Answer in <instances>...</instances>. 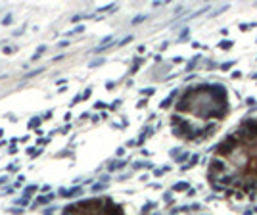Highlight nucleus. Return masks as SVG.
<instances>
[{
	"label": "nucleus",
	"instance_id": "nucleus-1",
	"mask_svg": "<svg viewBox=\"0 0 257 215\" xmlns=\"http://www.w3.org/2000/svg\"><path fill=\"white\" fill-rule=\"evenodd\" d=\"M226 160L230 161L236 169H246V167L249 165V152H248L246 148H242V146H240L238 150H234V152L228 156Z\"/></svg>",
	"mask_w": 257,
	"mask_h": 215
},
{
	"label": "nucleus",
	"instance_id": "nucleus-2",
	"mask_svg": "<svg viewBox=\"0 0 257 215\" xmlns=\"http://www.w3.org/2000/svg\"><path fill=\"white\" fill-rule=\"evenodd\" d=\"M226 161L223 160V157H211L209 160V165H207V175H215V177H219V175H223V173H226Z\"/></svg>",
	"mask_w": 257,
	"mask_h": 215
},
{
	"label": "nucleus",
	"instance_id": "nucleus-3",
	"mask_svg": "<svg viewBox=\"0 0 257 215\" xmlns=\"http://www.w3.org/2000/svg\"><path fill=\"white\" fill-rule=\"evenodd\" d=\"M178 94V90H173V92H171V94L165 98V100H163V102H161V110H165V108H169L171 106V102H173V100H175V96Z\"/></svg>",
	"mask_w": 257,
	"mask_h": 215
},
{
	"label": "nucleus",
	"instance_id": "nucleus-4",
	"mask_svg": "<svg viewBox=\"0 0 257 215\" xmlns=\"http://www.w3.org/2000/svg\"><path fill=\"white\" fill-rule=\"evenodd\" d=\"M173 190H175V192H184V190H188V183H184V181H182V183H177V184L173 186Z\"/></svg>",
	"mask_w": 257,
	"mask_h": 215
},
{
	"label": "nucleus",
	"instance_id": "nucleus-5",
	"mask_svg": "<svg viewBox=\"0 0 257 215\" xmlns=\"http://www.w3.org/2000/svg\"><path fill=\"white\" fill-rule=\"evenodd\" d=\"M198 62H199V56H194V58H192L190 62H188V66H186V69L190 71V69H194L196 66H198Z\"/></svg>",
	"mask_w": 257,
	"mask_h": 215
},
{
	"label": "nucleus",
	"instance_id": "nucleus-6",
	"mask_svg": "<svg viewBox=\"0 0 257 215\" xmlns=\"http://www.w3.org/2000/svg\"><path fill=\"white\" fill-rule=\"evenodd\" d=\"M232 44H234L232 40H223V42H221V44H219V48H223V50H228V48H230Z\"/></svg>",
	"mask_w": 257,
	"mask_h": 215
},
{
	"label": "nucleus",
	"instance_id": "nucleus-7",
	"mask_svg": "<svg viewBox=\"0 0 257 215\" xmlns=\"http://www.w3.org/2000/svg\"><path fill=\"white\" fill-rule=\"evenodd\" d=\"M121 167H125V161H115V163H111V165H110L111 171L113 169H121Z\"/></svg>",
	"mask_w": 257,
	"mask_h": 215
},
{
	"label": "nucleus",
	"instance_id": "nucleus-8",
	"mask_svg": "<svg viewBox=\"0 0 257 215\" xmlns=\"http://www.w3.org/2000/svg\"><path fill=\"white\" fill-rule=\"evenodd\" d=\"M188 156H190V154H186V152H184V154H181V156H177L175 160H177L178 163H182V161H186V160H188Z\"/></svg>",
	"mask_w": 257,
	"mask_h": 215
},
{
	"label": "nucleus",
	"instance_id": "nucleus-9",
	"mask_svg": "<svg viewBox=\"0 0 257 215\" xmlns=\"http://www.w3.org/2000/svg\"><path fill=\"white\" fill-rule=\"evenodd\" d=\"M167 171H169V167H167V165H165V167H159L158 171H155V177H161V175H165Z\"/></svg>",
	"mask_w": 257,
	"mask_h": 215
},
{
	"label": "nucleus",
	"instance_id": "nucleus-10",
	"mask_svg": "<svg viewBox=\"0 0 257 215\" xmlns=\"http://www.w3.org/2000/svg\"><path fill=\"white\" fill-rule=\"evenodd\" d=\"M188 33H190L188 29H184V31H182V35L178 37V42H184V40H188Z\"/></svg>",
	"mask_w": 257,
	"mask_h": 215
},
{
	"label": "nucleus",
	"instance_id": "nucleus-11",
	"mask_svg": "<svg viewBox=\"0 0 257 215\" xmlns=\"http://www.w3.org/2000/svg\"><path fill=\"white\" fill-rule=\"evenodd\" d=\"M232 66H234V62H225L223 66H221V69H223V71H228V69H232Z\"/></svg>",
	"mask_w": 257,
	"mask_h": 215
},
{
	"label": "nucleus",
	"instance_id": "nucleus-12",
	"mask_svg": "<svg viewBox=\"0 0 257 215\" xmlns=\"http://www.w3.org/2000/svg\"><path fill=\"white\" fill-rule=\"evenodd\" d=\"M246 104H248V106H251V108H257V102H255V98H248V100H246Z\"/></svg>",
	"mask_w": 257,
	"mask_h": 215
},
{
	"label": "nucleus",
	"instance_id": "nucleus-13",
	"mask_svg": "<svg viewBox=\"0 0 257 215\" xmlns=\"http://www.w3.org/2000/svg\"><path fill=\"white\" fill-rule=\"evenodd\" d=\"M106 188V184H94V186H92V190H94V192H98V190H104Z\"/></svg>",
	"mask_w": 257,
	"mask_h": 215
},
{
	"label": "nucleus",
	"instance_id": "nucleus-14",
	"mask_svg": "<svg viewBox=\"0 0 257 215\" xmlns=\"http://www.w3.org/2000/svg\"><path fill=\"white\" fill-rule=\"evenodd\" d=\"M154 92V89H146V90H142V94H146V96H150Z\"/></svg>",
	"mask_w": 257,
	"mask_h": 215
},
{
	"label": "nucleus",
	"instance_id": "nucleus-15",
	"mask_svg": "<svg viewBox=\"0 0 257 215\" xmlns=\"http://www.w3.org/2000/svg\"><path fill=\"white\" fill-rule=\"evenodd\" d=\"M217 66H215V62H207V69H215Z\"/></svg>",
	"mask_w": 257,
	"mask_h": 215
},
{
	"label": "nucleus",
	"instance_id": "nucleus-16",
	"mask_svg": "<svg viewBox=\"0 0 257 215\" xmlns=\"http://www.w3.org/2000/svg\"><path fill=\"white\" fill-rule=\"evenodd\" d=\"M232 77H234V79H240V77H242V73H240V71H234Z\"/></svg>",
	"mask_w": 257,
	"mask_h": 215
},
{
	"label": "nucleus",
	"instance_id": "nucleus-17",
	"mask_svg": "<svg viewBox=\"0 0 257 215\" xmlns=\"http://www.w3.org/2000/svg\"><path fill=\"white\" fill-rule=\"evenodd\" d=\"M142 19H144V16H138L136 19H134V21H132V23H140V21H142Z\"/></svg>",
	"mask_w": 257,
	"mask_h": 215
}]
</instances>
